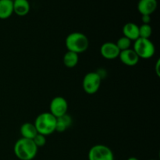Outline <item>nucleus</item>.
Returning a JSON list of instances; mask_svg holds the SVG:
<instances>
[{"label": "nucleus", "mask_w": 160, "mask_h": 160, "mask_svg": "<svg viewBox=\"0 0 160 160\" xmlns=\"http://www.w3.org/2000/svg\"><path fill=\"white\" fill-rule=\"evenodd\" d=\"M38 148L33 140L21 138L16 142L13 152L20 160H32L37 156Z\"/></svg>", "instance_id": "obj_1"}, {"label": "nucleus", "mask_w": 160, "mask_h": 160, "mask_svg": "<svg viewBox=\"0 0 160 160\" xmlns=\"http://www.w3.org/2000/svg\"><path fill=\"white\" fill-rule=\"evenodd\" d=\"M67 50L80 54L88 48L89 41L87 36L81 32H73L68 34L65 41Z\"/></svg>", "instance_id": "obj_2"}, {"label": "nucleus", "mask_w": 160, "mask_h": 160, "mask_svg": "<svg viewBox=\"0 0 160 160\" xmlns=\"http://www.w3.org/2000/svg\"><path fill=\"white\" fill-rule=\"evenodd\" d=\"M34 124L38 134L50 135L56 131V118L49 112H42L36 117Z\"/></svg>", "instance_id": "obj_3"}, {"label": "nucleus", "mask_w": 160, "mask_h": 160, "mask_svg": "<svg viewBox=\"0 0 160 160\" xmlns=\"http://www.w3.org/2000/svg\"><path fill=\"white\" fill-rule=\"evenodd\" d=\"M134 51L139 57V59H150L156 52V47L150 39L139 38L134 41Z\"/></svg>", "instance_id": "obj_4"}, {"label": "nucleus", "mask_w": 160, "mask_h": 160, "mask_svg": "<svg viewBox=\"0 0 160 160\" xmlns=\"http://www.w3.org/2000/svg\"><path fill=\"white\" fill-rule=\"evenodd\" d=\"M101 81L102 78L99 73L96 72H89L85 74L83 79V89L88 95L95 94L99 90Z\"/></svg>", "instance_id": "obj_5"}, {"label": "nucleus", "mask_w": 160, "mask_h": 160, "mask_svg": "<svg viewBox=\"0 0 160 160\" xmlns=\"http://www.w3.org/2000/svg\"><path fill=\"white\" fill-rule=\"evenodd\" d=\"M88 160H114L110 148L104 145H95L88 152Z\"/></svg>", "instance_id": "obj_6"}, {"label": "nucleus", "mask_w": 160, "mask_h": 160, "mask_svg": "<svg viewBox=\"0 0 160 160\" xmlns=\"http://www.w3.org/2000/svg\"><path fill=\"white\" fill-rule=\"evenodd\" d=\"M50 113L56 118L62 117L67 114L68 110V102L63 97L56 96L52 99L49 106Z\"/></svg>", "instance_id": "obj_7"}, {"label": "nucleus", "mask_w": 160, "mask_h": 160, "mask_svg": "<svg viewBox=\"0 0 160 160\" xmlns=\"http://www.w3.org/2000/svg\"><path fill=\"white\" fill-rule=\"evenodd\" d=\"M120 49L117 46L116 43L112 42H105L100 48V53L102 56L106 59H115L119 57Z\"/></svg>", "instance_id": "obj_8"}, {"label": "nucleus", "mask_w": 160, "mask_h": 160, "mask_svg": "<svg viewBox=\"0 0 160 160\" xmlns=\"http://www.w3.org/2000/svg\"><path fill=\"white\" fill-rule=\"evenodd\" d=\"M118 58L121 61L122 63L126 66H129V67L137 65L140 59L134 49H131V48L120 52Z\"/></svg>", "instance_id": "obj_9"}, {"label": "nucleus", "mask_w": 160, "mask_h": 160, "mask_svg": "<svg viewBox=\"0 0 160 160\" xmlns=\"http://www.w3.org/2000/svg\"><path fill=\"white\" fill-rule=\"evenodd\" d=\"M157 0H139L138 10L142 15H151L157 9Z\"/></svg>", "instance_id": "obj_10"}, {"label": "nucleus", "mask_w": 160, "mask_h": 160, "mask_svg": "<svg viewBox=\"0 0 160 160\" xmlns=\"http://www.w3.org/2000/svg\"><path fill=\"white\" fill-rule=\"evenodd\" d=\"M123 34L131 41H136L139 38V26L132 22L125 23L123 27Z\"/></svg>", "instance_id": "obj_11"}, {"label": "nucleus", "mask_w": 160, "mask_h": 160, "mask_svg": "<svg viewBox=\"0 0 160 160\" xmlns=\"http://www.w3.org/2000/svg\"><path fill=\"white\" fill-rule=\"evenodd\" d=\"M13 12L19 17H24L31 9L28 0H13Z\"/></svg>", "instance_id": "obj_12"}, {"label": "nucleus", "mask_w": 160, "mask_h": 160, "mask_svg": "<svg viewBox=\"0 0 160 160\" xmlns=\"http://www.w3.org/2000/svg\"><path fill=\"white\" fill-rule=\"evenodd\" d=\"M13 13L12 0H0V19L6 20Z\"/></svg>", "instance_id": "obj_13"}, {"label": "nucleus", "mask_w": 160, "mask_h": 160, "mask_svg": "<svg viewBox=\"0 0 160 160\" xmlns=\"http://www.w3.org/2000/svg\"><path fill=\"white\" fill-rule=\"evenodd\" d=\"M20 131L22 138L27 139H31V140H33L34 137L38 134V131L36 130V128L34 123H29V122L23 123L21 127H20Z\"/></svg>", "instance_id": "obj_14"}, {"label": "nucleus", "mask_w": 160, "mask_h": 160, "mask_svg": "<svg viewBox=\"0 0 160 160\" xmlns=\"http://www.w3.org/2000/svg\"><path fill=\"white\" fill-rule=\"evenodd\" d=\"M72 118L68 114H65L62 117L56 118V131L57 132H64L72 123Z\"/></svg>", "instance_id": "obj_15"}, {"label": "nucleus", "mask_w": 160, "mask_h": 160, "mask_svg": "<svg viewBox=\"0 0 160 160\" xmlns=\"http://www.w3.org/2000/svg\"><path fill=\"white\" fill-rule=\"evenodd\" d=\"M63 64L68 68H73L78 65L79 62V56L77 53L73 52L67 51L64 54L63 59Z\"/></svg>", "instance_id": "obj_16"}, {"label": "nucleus", "mask_w": 160, "mask_h": 160, "mask_svg": "<svg viewBox=\"0 0 160 160\" xmlns=\"http://www.w3.org/2000/svg\"><path fill=\"white\" fill-rule=\"evenodd\" d=\"M152 34V29L149 24H142L139 27V38L149 39Z\"/></svg>", "instance_id": "obj_17"}, {"label": "nucleus", "mask_w": 160, "mask_h": 160, "mask_svg": "<svg viewBox=\"0 0 160 160\" xmlns=\"http://www.w3.org/2000/svg\"><path fill=\"white\" fill-rule=\"evenodd\" d=\"M117 46L118 47V48L120 49V51H123V50H127L128 48H131V41L130 39H128L126 37H121L117 40V43H116Z\"/></svg>", "instance_id": "obj_18"}, {"label": "nucleus", "mask_w": 160, "mask_h": 160, "mask_svg": "<svg viewBox=\"0 0 160 160\" xmlns=\"http://www.w3.org/2000/svg\"><path fill=\"white\" fill-rule=\"evenodd\" d=\"M33 142H34V143L35 144V145L38 148H39V147H43L46 144V136L38 133L37 135L33 139Z\"/></svg>", "instance_id": "obj_19"}, {"label": "nucleus", "mask_w": 160, "mask_h": 160, "mask_svg": "<svg viewBox=\"0 0 160 160\" xmlns=\"http://www.w3.org/2000/svg\"><path fill=\"white\" fill-rule=\"evenodd\" d=\"M142 20L143 24H149V23L151 22V17L149 15H142Z\"/></svg>", "instance_id": "obj_20"}, {"label": "nucleus", "mask_w": 160, "mask_h": 160, "mask_svg": "<svg viewBox=\"0 0 160 160\" xmlns=\"http://www.w3.org/2000/svg\"><path fill=\"white\" fill-rule=\"evenodd\" d=\"M159 63H160V60L158 59L156 61V67H155V70H156V73L157 74L158 77L160 76V71H159Z\"/></svg>", "instance_id": "obj_21"}, {"label": "nucleus", "mask_w": 160, "mask_h": 160, "mask_svg": "<svg viewBox=\"0 0 160 160\" xmlns=\"http://www.w3.org/2000/svg\"><path fill=\"white\" fill-rule=\"evenodd\" d=\"M128 160H139V159L136 157H130L128 158Z\"/></svg>", "instance_id": "obj_22"}, {"label": "nucleus", "mask_w": 160, "mask_h": 160, "mask_svg": "<svg viewBox=\"0 0 160 160\" xmlns=\"http://www.w3.org/2000/svg\"><path fill=\"white\" fill-rule=\"evenodd\" d=\"M150 160H156V159H150Z\"/></svg>", "instance_id": "obj_23"}, {"label": "nucleus", "mask_w": 160, "mask_h": 160, "mask_svg": "<svg viewBox=\"0 0 160 160\" xmlns=\"http://www.w3.org/2000/svg\"><path fill=\"white\" fill-rule=\"evenodd\" d=\"M12 1H13V0H12Z\"/></svg>", "instance_id": "obj_24"}]
</instances>
